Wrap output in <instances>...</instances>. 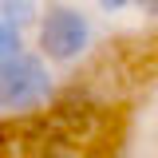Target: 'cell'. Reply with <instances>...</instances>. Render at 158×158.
Returning a JSON list of instances; mask_svg holds the SVG:
<instances>
[{"label": "cell", "mask_w": 158, "mask_h": 158, "mask_svg": "<svg viewBox=\"0 0 158 158\" xmlns=\"http://www.w3.org/2000/svg\"><path fill=\"white\" fill-rule=\"evenodd\" d=\"M95 48V24L91 16L67 4V0H48L44 4V16L36 24V52L56 67H71Z\"/></svg>", "instance_id": "cell-1"}, {"label": "cell", "mask_w": 158, "mask_h": 158, "mask_svg": "<svg viewBox=\"0 0 158 158\" xmlns=\"http://www.w3.org/2000/svg\"><path fill=\"white\" fill-rule=\"evenodd\" d=\"M56 99V75L52 63L40 52H20L8 63H0V115L4 118H24L44 111Z\"/></svg>", "instance_id": "cell-2"}, {"label": "cell", "mask_w": 158, "mask_h": 158, "mask_svg": "<svg viewBox=\"0 0 158 158\" xmlns=\"http://www.w3.org/2000/svg\"><path fill=\"white\" fill-rule=\"evenodd\" d=\"M40 16H44V4L40 0H0V20L12 24V28H20V32L36 28Z\"/></svg>", "instance_id": "cell-3"}, {"label": "cell", "mask_w": 158, "mask_h": 158, "mask_svg": "<svg viewBox=\"0 0 158 158\" xmlns=\"http://www.w3.org/2000/svg\"><path fill=\"white\" fill-rule=\"evenodd\" d=\"M20 52H28V40H24V32L0 20V63H8V59L20 56Z\"/></svg>", "instance_id": "cell-4"}, {"label": "cell", "mask_w": 158, "mask_h": 158, "mask_svg": "<svg viewBox=\"0 0 158 158\" xmlns=\"http://www.w3.org/2000/svg\"><path fill=\"white\" fill-rule=\"evenodd\" d=\"M95 8L103 16H118V12H127V8H138V0H95Z\"/></svg>", "instance_id": "cell-5"}, {"label": "cell", "mask_w": 158, "mask_h": 158, "mask_svg": "<svg viewBox=\"0 0 158 158\" xmlns=\"http://www.w3.org/2000/svg\"><path fill=\"white\" fill-rule=\"evenodd\" d=\"M138 12L146 20H158V0H138Z\"/></svg>", "instance_id": "cell-6"}]
</instances>
